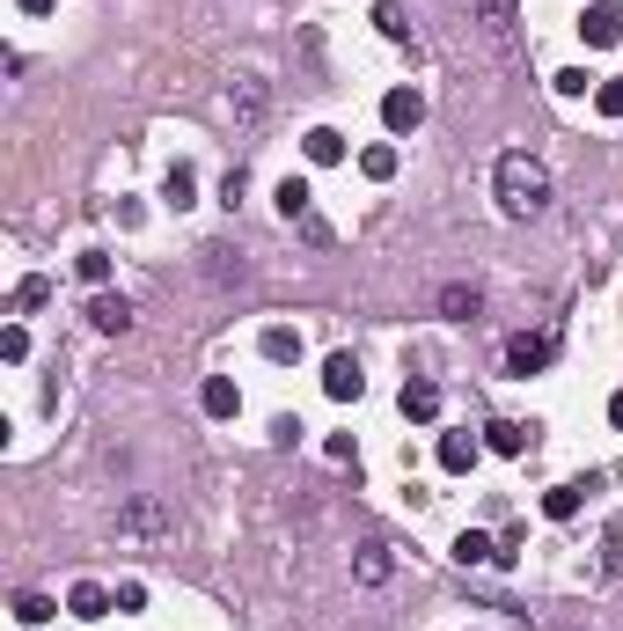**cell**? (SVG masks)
<instances>
[{"label": "cell", "instance_id": "1", "mask_svg": "<svg viewBox=\"0 0 623 631\" xmlns=\"http://www.w3.org/2000/svg\"><path fill=\"white\" fill-rule=\"evenodd\" d=\"M492 192L514 220H535L551 206V170L535 162V154H499V170H492Z\"/></svg>", "mask_w": 623, "mask_h": 631}, {"label": "cell", "instance_id": "2", "mask_svg": "<svg viewBox=\"0 0 623 631\" xmlns=\"http://www.w3.org/2000/svg\"><path fill=\"white\" fill-rule=\"evenodd\" d=\"M111 536L118 543H162V536H176V507H169L162 492H132L118 507V521H111Z\"/></svg>", "mask_w": 623, "mask_h": 631}, {"label": "cell", "instance_id": "3", "mask_svg": "<svg viewBox=\"0 0 623 631\" xmlns=\"http://www.w3.org/2000/svg\"><path fill=\"white\" fill-rule=\"evenodd\" d=\"M470 23H477V37L492 45V59H514V51H521V8H514V0H470Z\"/></svg>", "mask_w": 623, "mask_h": 631}, {"label": "cell", "instance_id": "4", "mask_svg": "<svg viewBox=\"0 0 623 631\" xmlns=\"http://www.w3.org/2000/svg\"><path fill=\"white\" fill-rule=\"evenodd\" d=\"M264 111H272V89H264V73H235V81H228V118H235L242 133H257Z\"/></svg>", "mask_w": 623, "mask_h": 631}, {"label": "cell", "instance_id": "5", "mask_svg": "<svg viewBox=\"0 0 623 631\" xmlns=\"http://www.w3.org/2000/svg\"><path fill=\"white\" fill-rule=\"evenodd\" d=\"M551 360H557V331H535V339L506 345V375H521V382H528V375H543Z\"/></svg>", "mask_w": 623, "mask_h": 631}, {"label": "cell", "instance_id": "6", "mask_svg": "<svg viewBox=\"0 0 623 631\" xmlns=\"http://www.w3.org/2000/svg\"><path fill=\"white\" fill-rule=\"evenodd\" d=\"M382 125L396 133V140L418 133V125H426V96H418V89H389V96H382Z\"/></svg>", "mask_w": 623, "mask_h": 631}, {"label": "cell", "instance_id": "7", "mask_svg": "<svg viewBox=\"0 0 623 631\" xmlns=\"http://www.w3.org/2000/svg\"><path fill=\"white\" fill-rule=\"evenodd\" d=\"M360 389H367V375H360V360H353V353H331V360H323V397L353 404Z\"/></svg>", "mask_w": 623, "mask_h": 631}, {"label": "cell", "instance_id": "8", "mask_svg": "<svg viewBox=\"0 0 623 631\" xmlns=\"http://www.w3.org/2000/svg\"><path fill=\"white\" fill-rule=\"evenodd\" d=\"M579 37H587V45H616L623 37V0H595V8L579 15Z\"/></svg>", "mask_w": 623, "mask_h": 631}, {"label": "cell", "instance_id": "9", "mask_svg": "<svg viewBox=\"0 0 623 631\" xmlns=\"http://www.w3.org/2000/svg\"><path fill=\"white\" fill-rule=\"evenodd\" d=\"M89 323H96L103 339H125V331H132V301H125V294H103V287H96V301H89Z\"/></svg>", "mask_w": 623, "mask_h": 631}, {"label": "cell", "instance_id": "10", "mask_svg": "<svg viewBox=\"0 0 623 631\" xmlns=\"http://www.w3.org/2000/svg\"><path fill=\"white\" fill-rule=\"evenodd\" d=\"M198 257H206V279H214V287H242V279H250V257L228 250V243H206Z\"/></svg>", "mask_w": 623, "mask_h": 631}, {"label": "cell", "instance_id": "11", "mask_svg": "<svg viewBox=\"0 0 623 631\" xmlns=\"http://www.w3.org/2000/svg\"><path fill=\"white\" fill-rule=\"evenodd\" d=\"M440 316H448V323H477L484 316V287H470V279L440 287Z\"/></svg>", "mask_w": 623, "mask_h": 631}, {"label": "cell", "instance_id": "12", "mask_svg": "<svg viewBox=\"0 0 623 631\" xmlns=\"http://www.w3.org/2000/svg\"><path fill=\"white\" fill-rule=\"evenodd\" d=\"M67 609L81 617V624H96V617H111V609H118V595H111V587H96V581H73Z\"/></svg>", "mask_w": 623, "mask_h": 631}, {"label": "cell", "instance_id": "13", "mask_svg": "<svg viewBox=\"0 0 623 631\" xmlns=\"http://www.w3.org/2000/svg\"><path fill=\"white\" fill-rule=\"evenodd\" d=\"M198 412H206V418H235V412H242V389L228 382V375H206V389H198Z\"/></svg>", "mask_w": 623, "mask_h": 631}, {"label": "cell", "instance_id": "14", "mask_svg": "<svg viewBox=\"0 0 623 631\" xmlns=\"http://www.w3.org/2000/svg\"><path fill=\"white\" fill-rule=\"evenodd\" d=\"M404 418H418V426H432V418H440V382H426V375H411V382H404Z\"/></svg>", "mask_w": 623, "mask_h": 631}, {"label": "cell", "instance_id": "15", "mask_svg": "<svg viewBox=\"0 0 623 631\" xmlns=\"http://www.w3.org/2000/svg\"><path fill=\"white\" fill-rule=\"evenodd\" d=\"M528 440H535V426H521V418H492V426H484V448H492V456H521Z\"/></svg>", "mask_w": 623, "mask_h": 631}, {"label": "cell", "instance_id": "16", "mask_svg": "<svg viewBox=\"0 0 623 631\" xmlns=\"http://www.w3.org/2000/svg\"><path fill=\"white\" fill-rule=\"evenodd\" d=\"M257 353H264L272 367H293V360H301V331H287V323H264Z\"/></svg>", "mask_w": 623, "mask_h": 631}, {"label": "cell", "instance_id": "17", "mask_svg": "<svg viewBox=\"0 0 623 631\" xmlns=\"http://www.w3.org/2000/svg\"><path fill=\"white\" fill-rule=\"evenodd\" d=\"M374 30H382L389 45H404V51H411V59H418V30H411V23H404V8H396V0H382V8H374Z\"/></svg>", "mask_w": 623, "mask_h": 631}, {"label": "cell", "instance_id": "18", "mask_svg": "<svg viewBox=\"0 0 623 631\" xmlns=\"http://www.w3.org/2000/svg\"><path fill=\"white\" fill-rule=\"evenodd\" d=\"M162 198L184 214V206H198V170L192 162H169V176H162Z\"/></svg>", "mask_w": 623, "mask_h": 631}, {"label": "cell", "instance_id": "19", "mask_svg": "<svg viewBox=\"0 0 623 631\" xmlns=\"http://www.w3.org/2000/svg\"><path fill=\"white\" fill-rule=\"evenodd\" d=\"M353 581H360V587L389 581V543H360V551H353Z\"/></svg>", "mask_w": 623, "mask_h": 631}, {"label": "cell", "instance_id": "20", "mask_svg": "<svg viewBox=\"0 0 623 631\" xmlns=\"http://www.w3.org/2000/svg\"><path fill=\"white\" fill-rule=\"evenodd\" d=\"M301 147H309V162H315V170H331V162H345V133H337V125H315V133H309Z\"/></svg>", "mask_w": 623, "mask_h": 631}, {"label": "cell", "instance_id": "21", "mask_svg": "<svg viewBox=\"0 0 623 631\" xmlns=\"http://www.w3.org/2000/svg\"><path fill=\"white\" fill-rule=\"evenodd\" d=\"M272 198H279V214H287V220H309V214H315V192H309V176H287V184H279Z\"/></svg>", "mask_w": 623, "mask_h": 631}, {"label": "cell", "instance_id": "22", "mask_svg": "<svg viewBox=\"0 0 623 631\" xmlns=\"http://www.w3.org/2000/svg\"><path fill=\"white\" fill-rule=\"evenodd\" d=\"M470 462H477V434H440V470H470Z\"/></svg>", "mask_w": 623, "mask_h": 631}, {"label": "cell", "instance_id": "23", "mask_svg": "<svg viewBox=\"0 0 623 631\" xmlns=\"http://www.w3.org/2000/svg\"><path fill=\"white\" fill-rule=\"evenodd\" d=\"M455 559H462V565H499V543L470 529V536H455Z\"/></svg>", "mask_w": 623, "mask_h": 631}, {"label": "cell", "instance_id": "24", "mask_svg": "<svg viewBox=\"0 0 623 631\" xmlns=\"http://www.w3.org/2000/svg\"><path fill=\"white\" fill-rule=\"evenodd\" d=\"M551 89H557V96H595V89H601V73H587V67H565V73H551Z\"/></svg>", "mask_w": 623, "mask_h": 631}, {"label": "cell", "instance_id": "25", "mask_svg": "<svg viewBox=\"0 0 623 631\" xmlns=\"http://www.w3.org/2000/svg\"><path fill=\"white\" fill-rule=\"evenodd\" d=\"M45 301H51V279H45V272H30V279H15V309H45Z\"/></svg>", "mask_w": 623, "mask_h": 631}, {"label": "cell", "instance_id": "26", "mask_svg": "<svg viewBox=\"0 0 623 631\" xmlns=\"http://www.w3.org/2000/svg\"><path fill=\"white\" fill-rule=\"evenodd\" d=\"M360 170L374 176V184H389V176H396V147H389V140H374V147L360 154Z\"/></svg>", "mask_w": 623, "mask_h": 631}, {"label": "cell", "instance_id": "27", "mask_svg": "<svg viewBox=\"0 0 623 631\" xmlns=\"http://www.w3.org/2000/svg\"><path fill=\"white\" fill-rule=\"evenodd\" d=\"M543 514H551V521H573L579 514V485H551L543 492Z\"/></svg>", "mask_w": 623, "mask_h": 631}, {"label": "cell", "instance_id": "28", "mask_svg": "<svg viewBox=\"0 0 623 631\" xmlns=\"http://www.w3.org/2000/svg\"><path fill=\"white\" fill-rule=\"evenodd\" d=\"M0 360H8V367L30 360V331H23V323H8V331H0Z\"/></svg>", "mask_w": 623, "mask_h": 631}, {"label": "cell", "instance_id": "29", "mask_svg": "<svg viewBox=\"0 0 623 631\" xmlns=\"http://www.w3.org/2000/svg\"><path fill=\"white\" fill-rule=\"evenodd\" d=\"M15 624H51V595H15Z\"/></svg>", "mask_w": 623, "mask_h": 631}, {"label": "cell", "instance_id": "30", "mask_svg": "<svg viewBox=\"0 0 623 631\" xmlns=\"http://www.w3.org/2000/svg\"><path fill=\"white\" fill-rule=\"evenodd\" d=\"M73 272H81L89 287H103V279H111V257H103V250H81V257H73Z\"/></svg>", "mask_w": 623, "mask_h": 631}, {"label": "cell", "instance_id": "31", "mask_svg": "<svg viewBox=\"0 0 623 631\" xmlns=\"http://www.w3.org/2000/svg\"><path fill=\"white\" fill-rule=\"evenodd\" d=\"M595 111H601V118H623V81H601V89H595Z\"/></svg>", "mask_w": 623, "mask_h": 631}, {"label": "cell", "instance_id": "32", "mask_svg": "<svg viewBox=\"0 0 623 631\" xmlns=\"http://www.w3.org/2000/svg\"><path fill=\"white\" fill-rule=\"evenodd\" d=\"M242 192H250V176H242V170H228V176H220V206H228V214L242 206Z\"/></svg>", "mask_w": 623, "mask_h": 631}, {"label": "cell", "instance_id": "33", "mask_svg": "<svg viewBox=\"0 0 623 631\" xmlns=\"http://www.w3.org/2000/svg\"><path fill=\"white\" fill-rule=\"evenodd\" d=\"M118 609H125V617H132V609H147V587H140V581H125V587H118Z\"/></svg>", "mask_w": 623, "mask_h": 631}, {"label": "cell", "instance_id": "34", "mask_svg": "<svg viewBox=\"0 0 623 631\" xmlns=\"http://www.w3.org/2000/svg\"><path fill=\"white\" fill-rule=\"evenodd\" d=\"M15 8H23V15H51V8H59V0H15Z\"/></svg>", "mask_w": 623, "mask_h": 631}, {"label": "cell", "instance_id": "35", "mask_svg": "<svg viewBox=\"0 0 623 631\" xmlns=\"http://www.w3.org/2000/svg\"><path fill=\"white\" fill-rule=\"evenodd\" d=\"M609 418H616V426H623V389H616V397H609Z\"/></svg>", "mask_w": 623, "mask_h": 631}]
</instances>
